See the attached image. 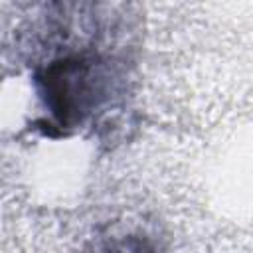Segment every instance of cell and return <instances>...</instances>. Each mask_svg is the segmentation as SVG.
<instances>
[{"mask_svg":"<svg viewBox=\"0 0 253 253\" xmlns=\"http://www.w3.org/2000/svg\"><path fill=\"white\" fill-rule=\"evenodd\" d=\"M111 61L99 51H65L43 61L34 71V87L45 117L49 136H67L83 126L111 97Z\"/></svg>","mask_w":253,"mask_h":253,"instance_id":"obj_1","label":"cell"},{"mask_svg":"<svg viewBox=\"0 0 253 253\" xmlns=\"http://www.w3.org/2000/svg\"><path fill=\"white\" fill-rule=\"evenodd\" d=\"M83 253H160L158 247L134 231H109L105 235L95 237Z\"/></svg>","mask_w":253,"mask_h":253,"instance_id":"obj_2","label":"cell"}]
</instances>
